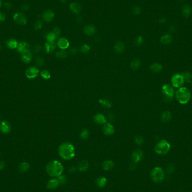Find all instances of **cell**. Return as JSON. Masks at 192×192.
Masks as SVG:
<instances>
[{
  "mask_svg": "<svg viewBox=\"0 0 192 192\" xmlns=\"http://www.w3.org/2000/svg\"><path fill=\"white\" fill-rule=\"evenodd\" d=\"M59 154L65 160L72 159L75 156V151L74 145L69 142H64L59 148Z\"/></svg>",
  "mask_w": 192,
  "mask_h": 192,
  "instance_id": "1",
  "label": "cell"
},
{
  "mask_svg": "<svg viewBox=\"0 0 192 192\" xmlns=\"http://www.w3.org/2000/svg\"><path fill=\"white\" fill-rule=\"evenodd\" d=\"M46 171L49 176L57 178L63 174L64 167L59 161L53 160L46 165Z\"/></svg>",
  "mask_w": 192,
  "mask_h": 192,
  "instance_id": "2",
  "label": "cell"
},
{
  "mask_svg": "<svg viewBox=\"0 0 192 192\" xmlns=\"http://www.w3.org/2000/svg\"><path fill=\"white\" fill-rule=\"evenodd\" d=\"M175 97L180 104L185 105L190 100L191 92L188 88L182 87L175 92Z\"/></svg>",
  "mask_w": 192,
  "mask_h": 192,
  "instance_id": "3",
  "label": "cell"
},
{
  "mask_svg": "<svg viewBox=\"0 0 192 192\" xmlns=\"http://www.w3.org/2000/svg\"><path fill=\"white\" fill-rule=\"evenodd\" d=\"M170 144L166 140H161L156 144L155 152L159 155H166L170 150Z\"/></svg>",
  "mask_w": 192,
  "mask_h": 192,
  "instance_id": "4",
  "label": "cell"
},
{
  "mask_svg": "<svg viewBox=\"0 0 192 192\" xmlns=\"http://www.w3.org/2000/svg\"><path fill=\"white\" fill-rule=\"evenodd\" d=\"M151 177L153 182L159 183L162 182L165 178V172L162 168L156 167L151 172Z\"/></svg>",
  "mask_w": 192,
  "mask_h": 192,
  "instance_id": "5",
  "label": "cell"
},
{
  "mask_svg": "<svg viewBox=\"0 0 192 192\" xmlns=\"http://www.w3.org/2000/svg\"><path fill=\"white\" fill-rule=\"evenodd\" d=\"M172 86L175 88H180L183 87L184 83V80L182 74H175L172 75L171 79Z\"/></svg>",
  "mask_w": 192,
  "mask_h": 192,
  "instance_id": "6",
  "label": "cell"
},
{
  "mask_svg": "<svg viewBox=\"0 0 192 192\" xmlns=\"http://www.w3.org/2000/svg\"><path fill=\"white\" fill-rule=\"evenodd\" d=\"M13 19L14 21L18 24L24 25L27 22V19L25 15L21 13H15L13 16Z\"/></svg>",
  "mask_w": 192,
  "mask_h": 192,
  "instance_id": "7",
  "label": "cell"
},
{
  "mask_svg": "<svg viewBox=\"0 0 192 192\" xmlns=\"http://www.w3.org/2000/svg\"><path fill=\"white\" fill-rule=\"evenodd\" d=\"M143 153L140 149H136L133 151L132 155V159L133 162L135 163H138L143 159Z\"/></svg>",
  "mask_w": 192,
  "mask_h": 192,
  "instance_id": "8",
  "label": "cell"
},
{
  "mask_svg": "<svg viewBox=\"0 0 192 192\" xmlns=\"http://www.w3.org/2000/svg\"><path fill=\"white\" fill-rule=\"evenodd\" d=\"M25 74L28 79H34L39 74V70L36 67H30L26 70Z\"/></svg>",
  "mask_w": 192,
  "mask_h": 192,
  "instance_id": "9",
  "label": "cell"
},
{
  "mask_svg": "<svg viewBox=\"0 0 192 192\" xmlns=\"http://www.w3.org/2000/svg\"><path fill=\"white\" fill-rule=\"evenodd\" d=\"M162 91L165 96H168V97H173L175 93L173 87L169 84L163 85L162 87Z\"/></svg>",
  "mask_w": 192,
  "mask_h": 192,
  "instance_id": "10",
  "label": "cell"
},
{
  "mask_svg": "<svg viewBox=\"0 0 192 192\" xmlns=\"http://www.w3.org/2000/svg\"><path fill=\"white\" fill-rule=\"evenodd\" d=\"M55 16V14L51 10H46L42 15V19L46 22H51Z\"/></svg>",
  "mask_w": 192,
  "mask_h": 192,
  "instance_id": "11",
  "label": "cell"
},
{
  "mask_svg": "<svg viewBox=\"0 0 192 192\" xmlns=\"http://www.w3.org/2000/svg\"><path fill=\"white\" fill-rule=\"evenodd\" d=\"M69 42L66 38L61 37L57 42V45L61 49H66L69 47Z\"/></svg>",
  "mask_w": 192,
  "mask_h": 192,
  "instance_id": "12",
  "label": "cell"
},
{
  "mask_svg": "<svg viewBox=\"0 0 192 192\" xmlns=\"http://www.w3.org/2000/svg\"><path fill=\"white\" fill-rule=\"evenodd\" d=\"M103 132L105 135H111L114 133L115 129L114 126L111 123H105L103 126Z\"/></svg>",
  "mask_w": 192,
  "mask_h": 192,
  "instance_id": "13",
  "label": "cell"
},
{
  "mask_svg": "<svg viewBox=\"0 0 192 192\" xmlns=\"http://www.w3.org/2000/svg\"><path fill=\"white\" fill-rule=\"evenodd\" d=\"M11 129V126L8 121H3L0 123V130L3 133L7 134L10 133Z\"/></svg>",
  "mask_w": 192,
  "mask_h": 192,
  "instance_id": "14",
  "label": "cell"
},
{
  "mask_svg": "<svg viewBox=\"0 0 192 192\" xmlns=\"http://www.w3.org/2000/svg\"><path fill=\"white\" fill-rule=\"evenodd\" d=\"M21 55V60L25 63H29L32 59V54L31 52L29 50H26L23 52Z\"/></svg>",
  "mask_w": 192,
  "mask_h": 192,
  "instance_id": "15",
  "label": "cell"
},
{
  "mask_svg": "<svg viewBox=\"0 0 192 192\" xmlns=\"http://www.w3.org/2000/svg\"><path fill=\"white\" fill-rule=\"evenodd\" d=\"M84 32L86 35L88 36H92L94 35L96 32V28L94 25H86L84 28Z\"/></svg>",
  "mask_w": 192,
  "mask_h": 192,
  "instance_id": "16",
  "label": "cell"
},
{
  "mask_svg": "<svg viewBox=\"0 0 192 192\" xmlns=\"http://www.w3.org/2000/svg\"><path fill=\"white\" fill-rule=\"evenodd\" d=\"M69 7H70V9L72 12L76 14H79L82 10L81 5L79 3L75 2L71 3L69 5Z\"/></svg>",
  "mask_w": 192,
  "mask_h": 192,
  "instance_id": "17",
  "label": "cell"
},
{
  "mask_svg": "<svg viewBox=\"0 0 192 192\" xmlns=\"http://www.w3.org/2000/svg\"><path fill=\"white\" fill-rule=\"evenodd\" d=\"M60 185L58 179H52L49 180L47 183V188L49 189H55Z\"/></svg>",
  "mask_w": 192,
  "mask_h": 192,
  "instance_id": "18",
  "label": "cell"
},
{
  "mask_svg": "<svg viewBox=\"0 0 192 192\" xmlns=\"http://www.w3.org/2000/svg\"><path fill=\"white\" fill-rule=\"evenodd\" d=\"M93 118L94 121L98 124H105L107 122L104 115L102 114H97L95 115Z\"/></svg>",
  "mask_w": 192,
  "mask_h": 192,
  "instance_id": "19",
  "label": "cell"
},
{
  "mask_svg": "<svg viewBox=\"0 0 192 192\" xmlns=\"http://www.w3.org/2000/svg\"><path fill=\"white\" fill-rule=\"evenodd\" d=\"M192 12L191 7L189 5H184L182 8V14L183 16L184 17L188 18L190 16Z\"/></svg>",
  "mask_w": 192,
  "mask_h": 192,
  "instance_id": "20",
  "label": "cell"
},
{
  "mask_svg": "<svg viewBox=\"0 0 192 192\" xmlns=\"http://www.w3.org/2000/svg\"><path fill=\"white\" fill-rule=\"evenodd\" d=\"M160 41L163 44H169L172 41V37L169 34H164L163 36L161 37Z\"/></svg>",
  "mask_w": 192,
  "mask_h": 192,
  "instance_id": "21",
  "label": "cell"
},
{
  "mask_svg": "<svg viewBox=\"0 0 192 192\" xmlns=\"http://www.w3.org/2000/svg\"><path fill=\"white\" fill-rule=\"evenodd\" d=\"M114 49L115 52L117 53H121L125 50L124 44L122 42L118 41L115 44Z\"/></svg>",
  "mask_w": 192,
  "mask_h": 192,
  "instance_id": "22",
  "label": "cell"
},
{
  "mask_svg": "<svg viewBox=\"0 0 192 192\" xmlns=\"http://www.w3.org/2000/svg\"><path fill=\"white\" fill-rule=\"evenodd\" d=\"M114 167V162L111 160H106L102 163L103 169L106 171L111 170L112 168H113Z\"/></svg>",
  "mask_w": 192,
  "mask_h": 192,
  "instance_id": "23",
  "label": "cell"
},
{
  "mask_svg": "<svg viewBox=\"0 0 192 192\" xmlns=\"http://www.w3.org/2000/svg\"><path fill=\"white\" fill-rule=\"evenodd\" d=\"M56 44L55 42H46L45 44V49L47 53H51L55 50Z\"/></svg>",
  "mask_w": 192,
  "mask_h": 192,
  "instance_id": "24",
  "label": "cell"
},
{
  "mask_svg": "<svg viewBox=\"0 0 192 192\" xmlns=\"http://www.w3.org/2000/svg\"><path fill=\"white\" fill-rule=\"evenodd\" d=\"M29 46L28 43H26L25 42H20V43L18 44V46L17 47V51L21 53L26 50H29Z\"/></svg>",
  "mask_w": 192,
  "mask_h": 192,
  "instance_id": "25",
  "label": "cell"
},
{
  "mask_svg": "<svg viewBox=\"0 0 192 192\" xmlns=\"http://www.w3.org/2000/svg\"><path fill=\"white\" fill-rule=\"evenodd\" d=\"M89 167V163L87 160H83L78 163V169L80 171H85Z\"/></svg>",
  "mask_w": 192,
  "mask_h": 192,
  "instance_id": "26",
  "label": "cell"
},
{
  "mask_svg": "<svg viewBox=\"0 0 192 192\" xmlns=\"http://www.w3.org/2000/svg\"><path fill=\"white\" fill-rule=\"evenodd\" d=\"M150 70L153 72H159L162 70V66L159 63L152 64L150 66Z\"/></svg>",
  "mask_w": 192,
  "mask_h": 192,
  "instance_id": "27",
  "label": "cell"
},
{
  "mask_svg": "<svg viewBox=\"0 0 192 192\" xmlns=\"http://www.w3.org/2000/svg\"><path fill=\"white\" fill-rule=\"evenodd\" d=\"M161 121L163 122H167L171 119V114L169 111H165L161 115Z\"/></svg>",
  "mask_w": 192,
  "mask_h": 192,
  "instance_id": "28",
  "label": "cell"
},
{
  "mask_svg": "<svg viewBox=\"0 0 192 192\" xmlns=\"http://www.w3.org/2000/svg\"><path fill=\"white\" fill-rule=\"evenodd\" d=\"M107 183V179L106 178L101 176L96 179V184L99 188L104 187Z\"/></svg>",
  "mask_w": 192,
  "mask_h": 192,
  "instance_id": "29",
  "label": "cell"
},
{
  "mask_svg": "<svg viewBox=\"0 0 192 192\" xmlns=\"http://www.w3.org/2000/svg\"><path fill=\"white\" fill-rule=\"evenodd\" d=\"M18 42L15 39H9L6 42V45L7 47L11 49L17 48L18 46Z\"/></svg>",
  "mask_w": 192,
  "mask_h": 192,
  "instance_id": "30",
  "label": "cell"
},
{
  "mask_svg": "<svg viewBox=\"0 0 192 192\" xmlns=\"http://www.w3.org/2000/svg\"><path fill=\"white\" fill-rule=\"evenodd\" d=\"M141 65V62L139 59H134L133 60L131 64H130V67H131L133 70H138Z\"/></svg>",
  "mask_w": 192,
  "mask_h": 192,
  "instance_id": "31",
  "label": "cell"
},
{
  "mask_svg": "<svg viewBox=\"0 0 192 192\" xmlns=\"http://www.w3.org/2000/svg\"><path fill=\"white\" fill-rule=\"evenodd\" d=\"M29 169V165L27 162H22L19 166V170L21 172H26Z\"/></svg>",
  "mask_w": 192,
  "mask_h": 192,
  "instance_id": "32",
  "label": "cell"
},
{
  "mask_svg": "<svg viewBox=\"0 0 192 192\" xmlns=\"http://www.w3.org/2000/svg\"><path fill=\"white\" fill-rule=\"evenodd\" d=\"M182 74L183 76L184 82H185L188 83H190L192 82V75L190 73L188 72H185Z\"/></svg>",
  "mask_w": 192,
  "mask_h": 192,
  "instance_id": "33",
  "label": "cell"
},
{
  "mask_svg": "<svg viewBox=\"0 0 192 192\" xmlns=\"http://www.w3.org/2000/svg\"><path fill=\"white\" fill-rule=\"evenodd\" d=\"M56 56L58 59H63L66 58L67 56V53L65 51L64 49H61V50L57 51L56 53Z\"/></svg>",
  "mask_w": 192,
  "mask_h": 192,
  "instance_id": "34",
  "label": "cell"
},
{
  "mask_svg": "<svg viewBox=\"0 0 192 192\" xmlns=\"http://www.w3.org/2000/svg\"><path fill=\"white\" fill-rule=\"evenodd\" d=\"M99 102L101 103L102 106L106 107V108H110L112 106V103L107 99H101L99 101Z\"/></svg>",
  "mask_w": 192,
  "mask_h": 192,
  "instance_id": "35",
  "label": "cell"
},
{
  "mask_svg": "<svg viewBox=\"0 0 192 192\" xmlns=\"http://www.w3.org/2000/svg\"><path fill=\"white\" fill-rule=\"evenodd\" d=\"M46 40L47 41V42H52L55 41L57 37L55 36V34H53L52 32H49L47 34V35H46Z\"/></svg>",
  "mask_w": 192,
  "mask_h": 192,
  "instance_id": "36",
  "label": "cell"
},
{
  "mask_svg": "<svg viewBox=\"0 0 192 192\" xmlns=\"http://www.w3.org/2000/svg\"><path fill=\"white\" fill-rule=\"evenodd\" d=\"M90 49H91V47L89 45L84 44L82 46H81V47H80V51L83 53H84V54H86V53L89 52Z\"/></svg>",
  "mask_w": 192,
  "mask_h": 192,
  "instance_id": "37",
  "label": "cell"
},
{
  "mask_svg": "<svg viewBox=\"0 0 192 192\" xmlns=\"http://www.w3.org/2000/svg\"><path fill=\"white\" fill-rule=\"evenodd\" d=\"M89 132L87 129L83 130L80 134V137L82 139H87L89 137Z\"/></svg>",
  "mask_w": 192,
  "mask_h": 192,
  "instance_id": "38",
  "label": "cell"
},
{
  "mask_svg": "<svg viewBox=\"0 0 192 192\" xmlns=\"http://www.w3.org/2000/svg\"><path fill=\"white\" fill-rule=\"evenodd\" d=\"M41 75L44 79L48 80L51 78V73L48 70H43L41 72Z\"/></svg>",
  "mask_w": 192,
  "mask_h": 192,
  "instance_id": "39",
  "label": "cell"
},
{
  "mask_svg": "<svg viewBox=\"0 0 192 192\" xmlns=\"http://www.w3.org/2000/svg\"><path fill=\"white\" fill-rule=\"evenodd\" d=\"M42 26H43V22H42L41 20H38L37 21H36L34 23V29L36 30H40L42 29Z\"/></svg>",
  "mask_w": 192,
  "mask_h": 192,
  "instance_id": "40",
  "label": "cell"
},
{
  "mask_svg": "<svg viewBox=\"0 0 192 192\" xmlns=\"http://www.w3.org/2000/svg\"><path fill=\"white\" fill-rule=\"evenodd\" d=\"M57 179H58V180H59L60 185H63V184L66 183V181H67L66 176L63 175V174L61 175H60V176H59V177H57Z\"/></svg>",
  "mask_w": 192,
  "mask_h": 192,
  "instance_id": "41",
  "label": "cell"
},
{
  "mask_svg": "<svg viewBox=\"0 0 192 192\" xmlns=\"http://www.w3.org/2000/svg\"><path fill=\"white\" fill-rule=\"evenodd\" d=\"M135 143L138 145H142L144 143V139L140 135H138L135 137Z\"/></svg>",
  "mask_w": 192,
  "mask_h": 192,
  "instance_id": "42",
  "label": "cell"
},
{
  "mask_svg": "<svg viewBox=\"0 0 192 192\" xmlns=\"http://www.w3.org/2000/svg\"><path fill=\"white\" fill-rule=\"evenodd\" d=\"M132 12H133V14L135 15H139L142 12V9L140 8V7L138 6H134L132 9Z\"/></svg>",
  "mask_w": 192,
  "mask_h": 192,
  "instance_id": "43",
  "label": "cell"
},
{
  "mask_svg": "<svg viewBox=\"0 0 192 192\" xmlns=\"http://www.w3.org/2000/svg\"><path fill=\"white\" fill-rule=\"evenodd\" d=\"M143 41H144V39H143V37L141 36H139L135 38V43L137 46H140L142 45V44L143 43Z\"/></svg>",
  "mask_w": 192,
  "mask_h": 192,
  "instance_id": "44",
  "label": "cell"
},
{
  "mask_svg": "<svg viewBox=\"0 0 192 192\" xmlns=\"http://www.w3.org/2000/svg\"><path fill=\"white\" fill-rule=\"evenodd\" d=\"M36 63L39 66H43L44 63V61L43 58H42L41 57L38 56L37 57V60H36Z\"/></svg>",
  "mask_w": 192,
  "mask_h": 192,
  "instance_id": "45",
  "label": "cell"
},
{
  "mask_svg": "<svg viewBox=\"0 0 192 192\" xmlns=\"http://www.w3.org/2000/svg\"><path fill=\"white\" fill-rule=\"evenodd\" d=\"M52 32L55 34V36L57 38L59 37L60 36V34H61V30L59 28H57V27H56V28H55L54 29H53V30H52Z\"/></svg>",
  "mask_w": 192,
  "mask_h": 192,
  "instance_id": "46",
  "label": "cell"
},
{
  "mask_svg": "<svg viewBox=\"0 0 192 192\" xmlns=\"http://www.w3.org/2000/svg\"><path fill=\"white\" fill-rule=\"evenodd\" d=\"M41 49H42V47H41V46L40 44H37L34 46V51L35 52H39L41 51Z\"/></svg>",
  "mask_w": 192,
  "mask_h": 192,
  "instance_id": "47",
  "label": "cell"
},
{
  "mask_svg": "<svg viewBox=\"0 0 192 192\" xmlns=\"http://www.w3.org/2000/svg\"><path fill=\"white\" fill-rule=\"evenodd\" d=\"M6 16L5 14L3 13V12L0 11V22L4 21L6 20Z\"/></svg>",
  "mask_w": 192,
  "mask_h": 192,
  "instance_id": "48",
  "label": "cell"
},
{
  "mask_svg": "<svg viewBox=\"0 0 192 192\" xmlns=\"http://www.w3.org/2000/svg\"><path fill=\"white\" fill-rule=\"evenodd\" d=\"M77 49L75 47L71 48L70 50H69V53L71 55H75L76 53H77Z\"/></svg>",
  "mask_w": 192,
  "mask_h": 192,
  "instance_id": "49",
  "label": "cell"
},
{
  "mask_svg": "<svg viewBox=\"0 0 192 192\" xmlns=\"http://www.w3.org/2000/svg\"><path fill=\"white\" fill-rule=\"evenodd\" d=\"M174 168L175 167H174V165L171 164L169 165V166H168L167 168V171L168 172H169V173H172V172L174 171Z\"/></svg>",
  "mask_w": 192,
  "mask_h": 192,
  "instance_id": "50",
  "label": "cell"
},
{
  "mask_svg": "<svg viewBox=\"0 0 192 192\" xmlns=\"http://www.w3.org/2000/svg\"><path fill=\"white\" fill-rule=\"evenodd\" d=\"M4 6H5V8L6 9H10L11 8V7H13L12 3H11L10 2H5V4H4Z\"/></svg>",
  "mask_w": 192,
  "mask_h": 192,
  "instance_id": "51",
  "label": "cell"
},
{
  "mask_svg": "<svg viewBox=\"0 0 192 192\" xmlns=\"http://www.w3.org/2000/svg\"><path fill=\"white\" fill-rule=\"evenodd\" d=\"M21 9L23 11H26L29 10V6L28 4H24L22 6Z\"/></svg>",
  "mask_w": 192,
  "mask_h": 192,
  "instance_id": "52",
  "label": "cell"
},
{
  "mask_svg": "<svg viewBox=\"0 0 192 192\" xmlns=\"http://www.w3.org/2000/svg\"><path fill=\"white\" fill-rule=\"evenodd\" d=\"M76 171V168L74 166L70 167L68 170V171L69 172H70V173H74V172H75Z\"/></svg>",
  "mask_w": 192,
  "mask_h": 192,
  "instance_id": "53",
  "label": "cell"
},
{
  "mask_svg": "<svg viewBox=\"0 0 192 192\" xmlns=\"http://www.w3.org/2000/svg\"><path fill=\"white\" fill-rule=\"evenodd\" d=\"M166 21H167L166 19L165 18H164V17L160 18V20H159V22H160V23H161V24H165V23L166 22Z\"/></svg>",
  "mask_w": 192,
  "mask_h": 192,
  "instance_id": "54",
  "label": "cell"
},
{
  "mask_svg": "<svg viewBox=\"0 0 192 192\" xmlns=\"http://www.w3.org/2000/svg\"><path fill=\"white\" fill-rule=\"evenodd\" d=\"M5 167V163L3 161H0V170H3Z\"/></svg>",
  "mask_w": 192,
  "mask_h": 192,
  "instance_id": "55",
  "label": "cell"
},
{
  "mask_svg": "<svg viewBox=\"0 0 192 192\" xmlns=\"http://www.w3.org/2000/svg\"><path fill=\"white\" fill-rule=\"evenodd\" d=\"M76 21H77V22L78 23H82L83 21V19L82 16H78L77 17V18H76Z\"/></svg>",
  "mask_w": 192,
  "mask_h": 192,
  "instance_id": "56",
  "label": "cell"
},
{
  "mask_svg": "<svg viewBox=\"0 0 192 192\" xmlns=\"http://www.w3.org/2000/svg\"><path fill=\"white\" fill-rule=\"evenodd\" d=\"M170 32H175V30H176L175 26H174V25L171 26L170 27Z\"/></svg>",
  "mask_w": 192,
  "mask_h": 192,
  "instance_id": "57",
  "label": "cell"
},
{
  "mask_svg": "<svg viewBox=\"0 0 192 192\" xmlns=\"http://www.w3.org/2000/svg\"><path fill=\"white\" fill-rule=\"evenodd\" d=\"M135 163L133 162V164L130 165V169L131 170H134L135 168Z\"/></svg>",
  "mask_w": 192,
  "mask_h": 192,
  "instance_id": "58",
  "label": "cell"
},
{
  "mask_svg": "<svg viewBox=\"0 0 192 192\" xmlns=\"http://www.w3.org/2000/svg\"><path fill=\"white\" fill-rule=\"evenodd\" d=\"M109 119H110V120H113V119L114 118V115L112 114H110V115L109 116Z\"/></svg>",
  "mask_w": 192,
  "mask_h": 192,
  "instance_id": "59",
  "label": "cell"
},
{
  "mask_svg": "<svg viewBox=\"0 0 192 192\" xmlns=\"http://www.w3.org/2000/svg\"><path fill=\"white\" fill-rule=\"evenodd\" d=\"M59 1L61 3H63V4H65V3H66L67 2V0H59Z\"/></svg>",
  "mask_w": 192,
  "mask_h": 192,
  "instance_id": "60",
  "label": "cell"
},
{
  "mask_svg": "<svg viewBox=\"0 0 192 192\" xmlns=\"http://www.w3.org/2000/svg\"><path fill=\"white\" fill-rule=\"evenodd\" d=\"M2 1H1V0H0V7H1L2 6Z\"/></svg>",
  "mask_w": 192,
  "mask_h": 192,
  "instance_id": "61",
  "label": "cell"
}]
</instances>
